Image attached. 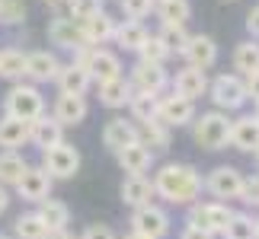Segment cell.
Wrapping results in <instances>:
<instances>
[{
  "label": "cell",
  "mask_w": 259,
  "mask_h": 239,
  "mask_svg": "<svg viewBox=\"0 0 259 239\" xmlns=\"http://www.w3.org/2000/svg\"><path fill=\"white\" fill-rule=\"evenodd\" d=\"M157 38L163 42V48L170 54H183V48L189 42V32H186V26H163L160 32H157Z\"/></svg>",
  "instance_id": "38"
},
{
  "label": "cell",
  "mask_w": 259,
  "mask_h": 239,
  "mask_svg": "<svg viewBox=\"0 0 259 239\" xmlns=\"http://www.w3.org/2000/svg\"><path fill=\"white\" fill-rule=\"evenodd\" d=\"M227 147H234V150H240V153H256V147H259V122H256V115L234 118L231 122V144Z\"/></svg>",
  "instance_id": "18"
},
{
  "label": "cell",
  "mask_w": 259,
  "mask_h": 239,
  "mask_svg": "<svg viewBox=\"0 0 259 239\" xmlns=\"http://www.w3.org/2000/svg\"><path fill=\"white\" fill-rule=\"evenodd\" d=\"M243 89H246V99L259 102V71H250L243 77Z\"/></svg>",
  "instance_id": "44"
},
{
  "label": "cell",
  "mask_w": 259,
  "mask_h": 239,
  "mask_svg": "<svg viewBox=\"0 0 259 239\" xmlns=\"http://www.w3.org/2000/svg\"><path fill=\"white\" fill-rule=\"evenodd\" d=\"M253 115H256V122H259V102H256V112H253Z\"/></svg>",
  "instance_id": "51"
},
{
  "label": "cell",
  "mask_w": 259,
  "mask_h": 239,
  "mask_svg": "<svg viewBox=\"0 0 259 239\" xmlns=\"http://www.w3.org/2000/svg\"><path fill=\"white\" fill-rule=\"evenodd\" d=\"M29 144V122H19L13 115L0 118V147L4 150H19Z\"/></svg>",
  "instance_id": "28"
},
{
  "label": "cell",
  "mask_w": 259,
  "mask_h": 239,
  "mask_svg": "<svg viewBox=\"0 0 259 239\" xmlns=\"http://www.w3.org/2000/svg\"><path fill=\"white\" fill-rule=\"evenodd\" d=\"M253 156H256V163H259V147H256V153H253Z\"/></svg>",
  "instance_id": "53"
},
{
  "label": "cell",
  "mask_w": 259,
  "mask_h": 239,
  "mask_svg": "<svg viewBox=\"0 0 259 239\" xmlns=\"http://www.w3.org/2000/svg\"><path fill=\"white\" fill-rule=\"evenodd\" d=\"M122 239H144V236H138V233H128V236H122Z\"/></svg>",
  "instance_id": "50"
},
{
  "label": "cell",
  "mask_w": 259,
  "mask_h": 239,
  "mask_svg": "<svg viewBox=\"0 0 259 239\" xmlns=\"http://www.w3.org/2000/svg\"><path fill=\"white\" fill-rule=\"evenodd\" d=\"M0 239H13V236H7V233H0Z\"/></svg>",
  "instance_id": "52"
},
{
  "label": "cell",
  "mask_w": 259,
  "mask_h": 239,
  "mask_svg": "<svg viewBox=\"0 0 259 239\" xmlns=\"http://www.w3.org/2000/svg\"><path fill=\"white\" fill-rule=\"evenodd\" d=\"M128 83H132L135 93H154V96H160L163 89L170 86V74L163 71V64H141V61H138L132 67Z\"/></svg>",
  "instance_id": "13"
},
{
  "label": "cell",
  "mask_w": 259,
  "mask_h": 239,
  "mask_svg": "<svg viewBox=\"0 0 259 239\" xmlns=\"http://www.w3.org/2000/svg\"><path fill=\"white\" fill-rule=\"evenodd\" d=\"M157 99L154 93H135L132 102H128V112H132V122L135 125H144V122H154L157 118Z\"/></svg>",
  "instance_id": "35"
},
{
  "label": "cell",
  "mask_w": 259,
  "mask_h": 239,
  "mask_svg": "<svg viewBox=\"0 0 259 239\" xmlns=\"http://www.w3.org/2000/svg\"><path fill=\"white\" fill-rule=\"evenodd\" d=\"M234 207L224 204V201H195L189 204V226H195V230H202L208 236H221V230L227 226L231 220Z\"/></svg>",
  "instance_id": "4"
},
{
  "label": "cell",
  "mask_w": 259,
  "mask_h": 239,
  "mask_svg": "<svg viewBox=\"0 0 259 239\" xmlns=\"http://www.w3.org/2000/svg\"><path fill=\"white\" fill-rule=\"evenodd\" d=\"M151 185H154V198H160L166 204H186V207L202 201V192H205L202 172L192 163H163L154 172Z\"/></svg>",
  "instance_id": "1"
},
{
  "label": "cell",
  "mask_w": 259,
  "mask_h": 239,
  "mask_svg": "<svg viewBox=\"0 0 259 239\" xmlns=\"http://www.w3.org/2000/svg\"><path fill=\"white\" fill-rule=\"evenodd\" d=\"M26 19L23 0H0V26H19Z\"/></svg>",
  "instance_id": "39"
},
{
  "label": "cell",
  "mask_w": 259,
  "mask_h": 239,
  "mask_svg": "<svg viewBox=\"0 0 259 239\" xmlns=\"http://www.w3.org/2000/svg\"><path fill=\"white\" fill-rule=\"evenodd\" d=\"M179 239H214V236H208V233H202V230H195V226H183V233H179Z\"/></svg>",
  "instance_id": "46"
},
{
  "label": "cell",
  "mask_w": 259,
  "mask_h": 239,
  "mask_svg": "<svg viewBox=\"0 0 259 239\" xmlns=\"http://www.w3.org/2000/svg\"><path fill=\"white\" fill-rule=\"evenodd\" d=\"M4 115H13L19 122H35L38 115H45V96L32 83H13L4 99Z\"/></svg>",
  "instance_id": "3"
},
{
  "label": "cell",
  "mask_w": 259,
  "mask_h": 239,
  "mask_svg": "<svg viewBox=\"0 0 259 239\" xmlns=\"http://www.w3.org/2000/svg\"><path fill=\"white\" fill-rule=\"evenodd\" d=\"M0 77L10 83H23L26 77V54L19 48H4L0 51Z\"/></svg>",
  "instance_id": "33"
},
{
  "label": "cell",
  "mask_w": 259,
  "mask_h": 239,
  "mask_svg": "<svg viewBox=\"0 0 259 239\" xmlns=\"http://www.w3.org/2000/svg\"><path fill=\"white\" fill-rule=\"evenodd\" d=\"M240 201L246 207H259V175H246L243 178V195H240Z\"/></svg>",
  "instance_id": "42"
},
{
  "label": "cell",
  "mask_w": 259,
  "mask_h": 239,
  "mask_svg": "<svg viewBox=\"0 0 259 239\" xmlns=\"http://www.w3.org/2000/svg\"><path fill=\"white\" fill-rule=\"evenodd\" d=\"M138 141V125L132 122V118H109L106 128H103V147L106 150L118 153L122 147L135 144Z\"/></svg>",
  "instance_id": "20"
},
{
  "label": "cell",
  "mask_w": 259,
  "mask_h": 239,
  "mask_svg": "<svg viewBox=\"0 0 259 239\" xmlns=\"http://www.w3.org/2000/svg\"><path fill=\"white\" fill-rule=\"evenodd\" d=\"M170 86L176 96L189 99V102H195V99H202L208 93V74L198 71V67H183V71H176V77H170Z\"/></svg>",
  "instance_id": "14"
},
{
  "label": "cell",
  "mask_w": 259,
  "mask_h": 239,
  "mask_svg": "<svg viewBox=\"0 0 259 239\" xmlns=\"http://www.w3.org/2000/svg\"><path fill=\"white\" fill-rule=\"evenodd\" d=\"M45 239H77V236H74L71 230H55V233H48Z\"/></svg>",
  "instance_id": "48"
},
{
  "label": "cell",
  "mask_w": 259,
  "mask_h": 239,
  "mask_svg": "<svg viewBox=\"0 0 259 239\" xmlns=\"http://www.w3.org/2000/svg\"><path fill=\"white\" fill-rule=\"evenodd\" d=\"M154 10L163 26H186L192 19V4L189 0H157Z\"/></svg>",
  "instance_id": "30"
},
{
  "label": "cell",
  "mask_w": 259,
  "mask_h": 239,
  "mask_svg": "<svg viewBox=\"0 0 259 239\" xmlns=\"http://www.w3.org/2000/svg\"><path fill=\"white\" fill-rule=\"evenodd\" d=\"M42 4H48V7H61V4H67V0H42Z\"/></svg>",
  "instance_id": "49"
},
{
  "label": "cell",
  "mask_w": 259,
  "mask_h": 239,
  "mask_svg": "<svg viewBox=\"0 0 259 239\" xmlns=\"http://www.w3.org/2000/svg\"><path fill=\"white\" fill-rule=\"evenodd\" d=\"M208 96L218 112H237L246 105V89H243V77L237 74H218L208 83Z\"/></svg>",
  "instance_id": "7"
},
{
  "label": "cell",
  "mask_w": 259,
  "mask_h": 239,
  "mask_svg": "<svg viewBox=\"0 0 259 239\" xmlns=\"http://www.w3.org/2000/svg\"><path fill=\"white\" fill-rule=\"evenodd\" d=\"M67 10H71L74 23H83V19L96 16L103 10V0H67Z\"/></svg>",
  "instance_id": "40"
},
{
  "label": "cell",
  "mask_w": 259,
  "mask_h": 239,
  "mask_svg": "<svg viewBox=\"0 0 259 239\" xmlns=\"http://www.w3.org/2000/svg\"><path fill=\"white\" fill-rule=\"evenodd\" d=\"M115 159H118V166H122L125 175H144V172H151V166H154V153L147 150L141 141L122 147V150L115 153Z\"/></svg>",
  "instance_id": "21"
},
{
  "label": "cell",
  "mask_w": 259,
  "mask_h": 239,
  "mask_svg": "<svg viewBox=\"0 0 259 239\" xmlns=\"http://www.w3.org/2000/svg\"><path fill=\"white\" fill-rule=\"evenodd\" d=\"M118 198H122V204H128L132 211L154 204V185H151V178H147V175H125L122 178V188H118Z\"/></svg>",
  "instance_id": "17"
},
{
  "label": "cell",
  "mask_w": 259,
  "mask_h": 239,
  "mask_svg": "<svg viewBox=\"0 0 259 239\" xmlns=\"http://www.w3.org/2000/svg\"><path fill=\"white\" fill-rule=\"evenodd\" d=\"M80 32L87 38V45H93V48H103L106 42H112V35H115V19L106 13V10H99L96 16H90L80 23Z\"/></svg>",
  "instance_id": "23"
},
{
  "label": "cell",
  "mask_w": 259,
  "mask_h": 239,
  "mask_svg": "<svg viewBox=\"0 0 259 239\" xmlns=\"http://www.w3.org/2000/svg\"><path fill=\"white\" fill-rule=\"evenodd\" d=\"M118 4H122L125 16L128 19H138V23H141V19L154 10V0H118Z\"/></svg>",
  "instance_id": "41"
},
{
  "label": "cell",
  "mask_w": 259,
  "mask_h": 239,
  "mask_svg": "<svg viewBox=\"0 0 259 239\" xmlns=\"http://www.w3.org/2000/svg\"><path fill=\"white\" fill-rule=\"evenodd\" d=\"M26 169H29V163H26V156L19 150H4L0 153V185L13 188L19 178H23Z\"/></svg>",
  "instance_id": "31"
},
{
  "label": "cell",
  "mask_w": 259,
  "mask_h": 239,
  "mask_svg": "<svg viewBox=\"0 0 259 239\" xmlns=\"http://www.w3.org/2000/svg\"><path fill=\"white\" fill-rule=\"evenodd\" d=\"M35 214L42 217V223L48 226V233L67 230V223H71V207H67L64 201H58V198H45V201L35 207Z\"/></svg>",
  "instance_id": "27"
},
{
  "label": "cell",
  "mask_w": 259,
  "mask_h": 239,
  "mask_svg": "<svg viewBox=\"0 0 259 239\" xmlns=\"http://www.w3.org/2000/svg\"><path fill=\"white\" fill-rule=\"evenodd\" d=\"M138 141H141L151 153L157 150H170V144H173V131L166 128L163 122H144V125H138Z\"/></svg>",
  "instance_id": "26"
},
{
  "label": "cell",
  "mask_w": 259,
  "mask_h": 239,
  "mask_svg": "<svg viewBox=\"0 0 259 239\" xmlns=\"http://www.w3.org/2000/svg\"><path fill=\"white\" fill-rule=\"evenodd\" d=\"M58 71H61V61L52 51H29L26 54V77L32 83H55Z\"/></svg>",
  "instance_id": "22"
},
{
  "label": "cell",
  "mask_w": 259,
  "mask_h": 239,
  "mask_svg": "<svg viewBox=\"0 0 259 239\" xmlns=\"http://www.w3.org/2000/svg\"><path fill=\"white\" fill-rule=\"evenodd\" d=\"M234 71H237V77H246L250 71H259V45L253 42H240L234 48Z\"/></svg>",
  "instance_id": "36"
},
{
  "label": "cell",
  "mask_w": 259,
  "mask_h": 239,
  "mask_svg": "<svg viewBox=\"0 0 259 239\" xmlns=\"http://www.w3.org/2000/svg\"><path fill=\"white\" fill-rule=\"evenodd\" d=\"M10 201H13V198H10V188H4V185H0V217L7 214V207H10Z\"/></svg>",
  "instance_id": "47"
},
{
  "label": "cell",
  "mask_w": 259,
  "mask_h": 239,
  "mask_svg": "<svg viewBox=\"0 0 259 239\" xmlns=\"http://www.w3.org/2000/svg\"><path fill=\"white\" fill-rule=\"evenodd\" d=\"M243 172L237 166H214L208 175H202V182H205V192L214 198V201H240V195H243Z\"/></svg>",
  "instance_id": "5"
},
{
  "label": "cell",
  "mask_w": 259,
  "mask_h": 239,
  "mask_svg": "<svg viewBox=\"0 0 259 239\" xmlns=\"http://www.w3.org/2000/svg\"><path fill=\"white\" fill-rule=\"evenodd\" d=\"M64 141V128L55 122L52 115H38L35 122H29V144L38 147V150H48V147H58Z\"/></svg>",
  "instance_id": "19"
},
{
  "label": "cell",
  "mask_w": 259,
  "mask_h": 239,
  "mask_svg": "<svg viewBox=\"0 0 259 239\" xmlns=\"http://www.w3.org/2000/svg\"><path fill=\"white\" fill-rule=\"evenodd\" d=\"M74 61L87 67V74H90L93 83H106V80L122 77V61H118V54L109 51V48H93L90 45V48L74 54Z\"/></svg>",
  "instance_id": "6"
},
{
  "label": "cell",
  "mask_w": 259,
  "mask_h": 239,
  "mask_svg": "<svg viewBox=\"0 0 259 239\" xmlns=\"http://www.w3.org/2000/svg\"><path fill=\"white\" fill-rule=\"evenodd\" d=\"M45 236H48V226L42 223V217L35 211L19 214L13 220V239H45Z\"/></svg>",
  "instance_id": "34"
},
{
  "label": "cell",
  "mask_w": 259,
  "mask_h": 239,
  "mask_svg": "<svg viewBox=\"0 0 259 239\" xmlns=\"http://www.w3.org/2000/svg\"><path fill=\"white\" fill-rule=\"evenodd\" d=\"M170 230H173V220L160 204H147V207L132 211V233L144 239H163L170 236Z\"/></svg>",
  "instance_id": "9"
},
{
  "label": "cell",
  "mask_w": 259,
  "mask_h": 239,
  "mask_svg": "<svg viewBox=\"0 0 259 239\" xmlns=\"http://www.w3.org/2000/svg\"><path fill=\"white\" fill-rule=\"evenodd\" d=\"M224 4H234V0H224Z\"/></svg>",
  "instance_id": "55"
},
{
  "label": "cell",
  "mask_w": 259,
  "mask_h": 239,
  "mask_svg": "<svg viewBox=\"0 0 259 239\" xmlns=\"http://www.w3.org/2000/svg\"><path fill=\"white\" fill-rule=\"evenodd\" d=\"M135 89L128 83V77H115V80H106V83H99V102L106 108H125L132 102Z\"/></svg>",
  "instance_id": "25"
},
{
  "label": "cell",
  "mask_w": 259,
  "mask_h": 239,
  "mask_svg": "<svg viewBox=\"0 0 259 239\" xmlns=\"http://www.w3.org/2000/svg\"><path fill=\"white\" fill-rule=\"evenodd\" d=\"M144 38H147L144 23H138V19H125V23H115V35H112V42L122 48V51H138Z\"/></svg>",
  "instance_id": "29"
},
{
  "label": "cell",
  "mask_w": 259,
  "mask_h": 239,
  "mask_svg": "<svg viewBox=\"0 0 259 239\" xmlns=\"http://www.w3.org/2000/svg\"><path fill=\"white\" fill-rule=\"evenodd\" d=\"M256 233H259V217H256Z\"/></svg>",
  "instance_id": "54"
},
{
  "label": "cell",
  "mask_w": 259,
  "mask_h": 239,
  "mask_svg": "<svg viewBox=\"0 0 259 239\" xmlns=\"http://www.w3.org/2000/svg\"><path fill=\"white\" fill-rule=\"evenodd\" d=\"M52 185H55L52 175L42 166H29L13 188H16V198H23L26 204H42L45 198H52Z\"/></svg>",
  "instance_id": "11"
},
{
  "label": "cell",
  "mask_w": 259,
  "mask_h": 239,
  "mask_svg": "<svg viewBox=\"0 0 259 239\" xmlns=\"http://www.w3.org/2000/svg\"><path fill=\"white\" fill-rule=\"evenodd\" d=\"M183 57L189 61V67H198V71H208L218 61V42L211 35H189V42L183 48Z\"/></svg>",
  "instance_id": "15"
},
{
  "label": "cell",
  "mask_w": 259,
  "mask_h": 239,
  "mask_svg": "<svg viewBox=\"0 0 259 239\" xmlns=\"http://www.w3.org/2000/svg\"><path fill=\"white\" fill-rule=\"evenodd\" d=\"M58 86H61V93H71V96H87V89L93 86V80H90L87 74V67L83 64H61V71H58V80H55Z\"/></svg>",
  "instance_id": "24"
},
{
  "label": "cell",
  "mask_w": 259,
  "mask_h": 239,
  "mask_svg": "<svg viewBox=\"0 0 259 239\" xmlns=\"http://www.w3.org/2000/svg\"><path fill=\"white\" fill-rule=\"evenodd\" d=\"M77 239H118V236H115V230L109 223H90Z\"/></svg>",
  "instance_id": "43"
},
{
  "label": "cell",
  "mask_w": 259,
  "mask_h": 239,
  "mask_svg": "<svg viewBox=\"0 0 259 239\" xmlns=\"http://www.w3.org/2000/svg\"><path fill=\"white\" fill-rule=\"evenodd\" d=\"M48 42L64 48V51H74V54L90 48L83 32H80V23H74L71 16H55L52 23H48Z\"/></svg>",
  "instance_id": "12"
},
{
  "label": "cell",
  "mask_w": 259,
  "mask_h": 239,
  "mask_svg": "<svg viewBox=\"0 0 259 239\" xmlns=\"http://www.w3.org/2000/svg\"><path fill=\"white\" fill-rule=\"evenodd\" d=\"M195 102H189V99H183V96H176V93H170V96H160L157 99V122H163L166 128H189L195 122Z\"/></svg>",
  "instance_id": "10"
},
{
  "label": "cell",
  "mask_w": 259,
  "mask_h": 239,
  "mask_svg": "<svg viewBox=\"0 0 259 239\" xmlns=\"http://www.w3.org/2000/svg\"><path fill=\"white\" fill-rule=\"evenodd\" d=\"M154 4H157V0H154Z\"/></svg>",
  "instance_id": "56"
},
{
  "label": "cell",
  "mask_w": 259,
  "mask_h": 239,
  "mask_svg": "<svg viewBox=\"0 0 259 239\" xmlns=\"http://www.w3.org/2000/svg\"><path fill=\"white\" fill-rule=\"evenodd\" d=\"M221 239H259L256 233V217L246 211H234L227 226L221 230Z\"/></svg>",
  "instance_id": "32"
},
{
  "label": "cell",
  "mask_w": 259,
  "mask_h": 239,
  "mask_svg": "<svg viewBox=\"0 0 259 239\" xmlns=\"http://www.w3.org/2000/svg\"><path fill=\"white\" fill-rule=\"evenodd\" d=\"M189 128H192V141L205 150H224L231 144V118H227V112H218V108L202 112L195 115V122Z\"/></svg>",
  "instance_id": "2"
},
{
  "label": "cell",
  "mask_w": 259,
  "mask_h": 239,
  "mask_svg": "<svg viewBox=\"0 0 259 239\" xmlns=\"http://www.w3.org/2000/svg\"><path fill=\"white\" fill-rule=\"evenodd\" d=\"M246 29H250L253 38H259V7H253L250 13H246Z\"/></svg>",
  "instance_id": "45"
},
{
  "label": "cell",
  "mask_w": 259,
  "mask_h": 239,
  "mask_svg": "<svg viewBox=\"0 0 259 239\" xmlns=\"http://www.w3.org/2000/svg\"><path fill=\"white\" fill-rule=\"evenodd\" d=\"M166 57H170V51L163 48V42L157 35L147 32V38L141 42V48H138V61H141V64H163Z\"/></svg>",
  "instance_id": "37"
},
{
  "label": "cell",
  "mask_w": 259,
  "mask_h": 239,
  "mask_svg": "<svg viewBox=\"0 0 259 239\" xmlns=\"http://www.w3.org/2000/svg\"><path fill=\"white\" fill-rule=\"evenodd\" d=\"M90 112V105H87V96H71V93H61L55 99V108H52V118L61 128H74V125H80L83 118Z\"/></svg>",
  "instance_id": "16"
},
{
  "label": "cell",
  "mask_w": 259,
  "mask_h": 239,
  "mask_svg": "<svg viewBox=\"0 0 259 239\" xmlns=\"http://www.w3.org/2000/svg\"><path fill=\"white\" fill-rule=\"evenodd\" d=\"M38 166L52 175V182H55V178H74L77 172H80V150H77L74 144L61 141L58 147L42 150V163H38Z\"/></svg>",
  "instance_id": "8"
}]
</instances>
